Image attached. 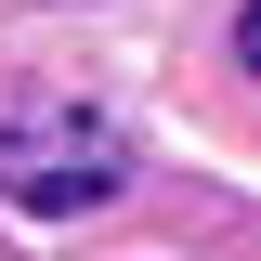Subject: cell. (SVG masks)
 I'll use <instances>...</instances> for the list:
<instances>
[{"instance_id": "cell-1", "label": "cell", "mask_w": 261, "mask_h": 261, "mask_svg": "<svg viewBox=\"0 0 261 261\" xmlns=\"http://www.w3.org/2000/svg\"><path fill=\"white\" fill-rule=\"evenodd\" d=\"M130 183V130L92 118V105H53V92H13L0 105V196L27 222H79Z\"/></svg>"}]
</instances>
